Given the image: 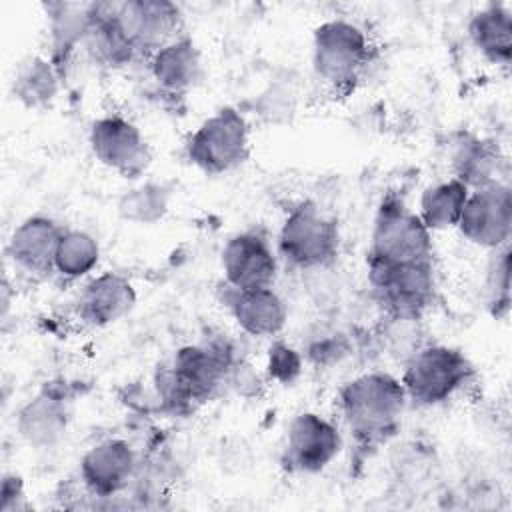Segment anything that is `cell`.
<instances>
[{
    "instance_id": "obj_1",
    "label": "cell",
    "mask_w": 512,
    "mask_h": 512,
    "mask_svg": "<svg viewBox=\"0 0 512 512\" xmlns=\"http://www.w3.org/2000/svg\"><path fill=\"white\" fill-rule=\"evenodd\" d=\"M236 360L234 344L222 334L180 346L154 374V390L162 410L186 414L212 400L228 384Z\"/></svg>"
},
{
    "instance_id": "obj_2",
    "label": "cell",
    "mask_w": 512,
    "mask_h": 512,
    "mask_svg": "<svg viewBox=\"0 0 512 512\" xmlns=\"http://www.w3.org/2000/svg\"><path fill=\"white\" fill-rule=\"evenodd\" d=\"M408 398L398 376L368 370L344 382L338 390V412L354 446L362 452L388 444L402 426Z\"/></svg>"
},
{
    "instance_id": "obj_3",
    "label": "cell",
    "mask_w": 512,
    "mask_h": 512,
    "mask_svg": "<svg viewBox=\"0 0 512 512\" xmlns=\"http://www.w3.org/2000/svg\"><path fill=\"white\" fill-rule=\"evenodd\" d=\"M374 56L370 36L346 18H328L312 32V72L332 92L348 94L362 80Z\"/></svg>"
},
{
    "instance_id": "obj_4",
    "label": "cell",
    "mask_w": 512,
    "mask_h": 512,
    "mask_svg": "<svg viewBox=\"0 0 512 512\" xmlns=\"http://www.w3.org/2000/svg\"><path fill=\"white\" fill-rule=\"evenodd\" d=\"M340 226L312 200L292 206L276 234L280 262L300 272L330 268L340 256Z\"/></svg>"
},
{
    "instance_id": "obj_5",
    "label": "cell",
    "mask_w": 512,
    "mask_h": 512,
    "mask_svg": "<svg viewBox=\"0 0 512 512\" xmlns=\"http://www.w3.org/2000/svg\"><path fill=\"white\" fill-rule=\"evenodd\" d=\"M476 376L470 358L448 344H422L402 362L400 382L408 404L434 408L460 394Z\"/></svg>"
},
{
    "instance_id": "obj_6",
    "label": "cell",
    "mask_w": 512,
    "mask_h": 512,
    "mask_svg": "<svg viewBox=\"0 0 512 512\" xmlns=\"http://www.w3.org/2000/svg\"><path fill=\"white\" fill-rule=\"evenodd\" d=\"M432 232L402 196H382L370 232L366 264H408L432 260Z\"/></svg>"
},
{
    "instance_id": "obj_7",
    "label": "cell",
    "mask_w": 512,
    "mask_h": 512,
    "mask_svg": "<svg viewBox=\"0 0 512 512\" xmlns=\"http://www.w3.org/2000/svg\"><path fill=\"white\" fill-rule=\"evenodd\" d=\"M186 160L208 176L240 168L252 152V128L236 106H222L188 136Z\"/></svg>"
},
{
    "instance_id": "obj_8",
    "label": "cell",
    "mask_w": 512,
    "mask_h": 512,
    "mask_svg": "<svg viewBox=\"0 0 512 512\" xmlns=\"http://www.w3.org/2000/svg\"><path fill=\"white\" fill-rule=\"evenodd\" d=\"M366 276L372 294L386 316L422 320L438 296V280L432 260L366 264Z\"/></svg>"
},
{
    "instance_id": "obj_9",
    "label": "cell",
    "mask_w": 512,
    "mask_h": 512,
    "mask_svg": "<svg viewBox=\"0 0 512 512\" xmlns=\"http://www.w3.org/2000/svg\"><path fill=\"white\" fill-rule=\"evenodd\" d=\"M342 448L340 426L318 412L306 410L296 414L286 428L280 466L296 476L320 474L340 456Z\"/></svg>"
},
{
    "instance_id": "obj_10",
    "label": "cell",
    "mask_w": 512,
    "mask_h": 512,
    "mask_svg": "<svg viewBox=\"0 0 512 512\" xmlns=\"http://www.w3.org/2000/svg\"><path fill=\"white\" fill-rule=\"evenodd\" d=\"M88 144L94 158L108 170L126 180L142 178L154 152L142 130L122 114H104L92 120Z\"/></svg>"
},
{
    "instance_id": "obj_11",
    "label": "cell",
    "mask_w": 512,
    "mask_h": 512,
    "mask_svg": "<svg viewBox=\"0 0 512 512\" xmlns=\"http://www.w3.org/2000/svg\"><path fill=\"white\" fill-rule=\"evenodd\" d=\"M456 230L482 250L494 252L510 246L512 236V188L506 180H496L472 188Z\"/></svg>"
},
{
    "instance_id": "obj_12",
    "label": "cell",
    "mask_w": 512,
    "mask_h": 512,
    "mask_svg": "<svg viewBox=\"0 0 512 512\" xmlns=\"http://www.w3.org/2000/svg\"><path fill=\"white\" fill-rule=\"evenodd\" d=\"M74 390L66 380L44 382L16 414L18 436L36 450L58 446L72 422Z\"/></svg>"
},
{
    "instance_id": "obj_13",
    "label": "cell",
    "mask_w": 512,
    "mask_h": 512,
    "mask_svg": "<svg viewBox=\"0 0 512 512\" xmlns=\"http://www.w3.org/2000/svg\"><path fill=\"white\" fill-rule=\"evenodd\" d=\"M278 266L276 246L260 230L232 234L220 252L224 284L238 290L274 286Z\"/></svg>"
},
{
    "instance_id": "obj_14",
    "label": "cell",
    "mask_w": 512,
    "mask_h": 512,
    "mask_svg": "<svg viewBox=\"0 0 512 512\" xmlns=\"http://www.w3.org/2000/svg\"><path fill=\"white\" fill-rule=\"evenodd\" d=\"M116 20L130 38L140 60H148L158 48L182 34V10L168 0L116 2Z\"/></svg>"
},
{
    "instance_id": "obj_15",
    "label": "cell",
    "mask_w": 512,
    "mask_h": 512,
    "mask_svg": "<svg viewBox=\"0 0 512 512\" xmlns=\"http://www.w3.org/2000/svg\"><path fill=\"white\" fill-rule=\"evenodd\" d=\"M62 232L64 226L48 214L26 216L8 236L6 260L24 278H50L54 276V254Z\"/></svg>"
},
{
    "instance_id": "obj_16",
    "label": "cell",
    "mask_w": 512,
    "mask_h": 512,
    "mask_svg": "<svg viewBox=\"0 0 512 512\" xmlns=\"http://www.w3.org/2000/svg\"><path fill=\"white\" fill-rule=\"evenodd\" d=\"M138 470V454L124 438L92 444L78 462V476L90 496L112 498L124 492Z\"/></svg>"
},
{
    "instance_id": "obj_17",
    "label": "cell",
    "mask_w": 512,
    "mask_h": 512,
    "mask_svg": "<svg viewBox=\"0 0 512 512\" xmlns=\"http://www.w3.org/2000/svg\"><path fill=\"white\" fill-rule=\"evenodd\" d=\"M220 302L234 324L252 338H276L286 328L288 306L274 286L238 290L224 284Z\"/></svg>"
},
{
    "instance_id": "obj_18",
    "label": "cell",
    "mask_w": 512,
    "mask_h": 512,
    "mask_svg": "<svg viewBox=\"0 0 512 512\" xmlns=\"http://www.w3.org/2000/svg\"><path fill=\"white\" fill-rule=\"evenodd\" d=\"M138 302V292L124 274L100 272L90 276L76 298V314L90 328H106L128 316Z\"/></svg>"
},
{
    "instance_id": "obj_19",
    "label": "cell",
    "mask_w": 512,
    "mask_h": 512,
    "mask_svg": "<svg viewBox=\"0 0 512 512\" xmlns=\"http://www.w3.org/2000/svg\"><path fill=\"white\" fill-rule=\"evenodd\" d=\"M146 64L154 84L172 96L188 94L204 78L202 50L196 40L184 32L158 48Z\"/></svg>"
},
{
    "instance_id": "obj_20",
    "label": "cell",
    "mask_w": 512,
    "mask_h": 512,
    "mask_svg": "<svg viewBox=\"0 0 512 512\" xmlns=\"http://www.w3.org/2000/svg\"><path fill=\"white\" fill-rule=\"evenodd\" d=\"M48 22V58L66 80L76 52L82 48L90 20L92 2H44L42 4Z\"/></svg>"
},
{
    "instance_id": "obj_21",
    "label": "cell",
    "mask_w": 512,
    "mask_h": 512,
    "mask_svg": "<svg viewBox=\"0 0 512 512\" xmlns=\"http://www.w3.org/2000/svg\"><path fill=\"white\" fill-rule=\"evenodd\" d=\"M82 50L96 66L108 70H120L134 60H140L136 48L116 20V2H92V20Z\"/></svg>"
},
{
    "instance_id": "obj_22",
    "label": "cell",
    "mask_w": 512,
    "mask_h": 512,
    "mask_svg": "<svg viewBox=\"0 0 512 512\" xmlns=\"http://www.w3.org/2000/svg\"><path fill=\"white\" fill-rule=\"evenodd\" d=\"M474 50L494 66H508L512 60V10L508 4L490 2L474 10L466 24Z\"/></svg>"
},
{
    "instance_id": "obj_23",
    "label": "cell",
    "mask_w": 512,
    "mask_h": 512,
    "mask_svg": "<svg viewBox=\"0 0 512 512\" xmlns=\"http://www.w3.org/2000/svg\"><path fill=\"white\" fill-rule=\"evenodd\" d=\"M502 154L492 140L476 134H460L450 150L452 176L464 182L470 190L502 180Z\"/></svg>"
},
{
    "instance_id": "obj_24",
    "label": "cell",
    "mask_w": 512,
    "mask_h": 512,
    "mask_svg": "<svg viewBox=\"0 0 512 512\" xmlns=\"http://www.w3.org/2000/svg\"><path fill=\"white\" fill-rule=\"evenodd\" d=\"M62 82L50 58L34 54L18 64L12 80V96L28 110H44L58 98Z\"/></svg>"
},
{
    "instance_id": "obj_25",
    "label": "cell",
    "mask_w": 512,
    "mask_h": 512,
    "mask_svg": "<svg viewBox=\"0 0 512 512\" xmlns=\"http://www.w3.org/2000/svg\"><path fill=\"white\" fill-rule=\"evenodd\" d=\"M468 194H470V188L458 178L450 176L422 190L418 198L416 214L432 234L454 230L458 226Z\"/></svg>"
},
{
    "instance_id": "obj_26",
    "label": "cell",
    "mask_w": 512,
    "mask_h": 512,
    "mask_svg": "<svg viewBox=\"0 0 512 512\" xmlns=\"http://www.w3.org/2000/svg\"><path fill=\"white\" fill-rule=\"evenodd\" d=\"M172 194L174 188L164 180H142L120 194L118 218L136 226L158 224L170 212Z\"/></svg>"
},
{
    "instance_id": "obj_27",
    "label": "cell",
    "mask_w": 512,
    "mask_h": 512,
    "mask_svg": "<svg viewBox=\"0 0 512 512\" xmlns=\"http://www.w3.org/2000/svg\"><path fill=\"white\" fill-rule=\"evenodd\" d=\"M100 254V244L90 232L64 228L54 254V276L66 282L90 278L100 264Z\"/></svg>"
},
{
    "instance_id": "obj_28",
    "label": "cell",
    "mask_w": 512,
    "mask_h": 512,
    "mask_svg": "<svg viewBox=\"0 0 512 512\" xmlns=\"http://www.w3.org/2000/svg\"><path fill=\"white\" fill-rule=\"evenodd\" d=\"M484 300L494 318H504L510 312V246L490 254L484 274Z\"/></svg>"
},
{
    "instance_id": "obj_29",
    "label": "cell",
    "mask_w": 512,
    "mask_h": 512,
    "mask_svg": "<svg viewBox=\"0 0 512 512\" xmlns=\"http://www.w3.org/2000/svg\"><path fill=\"white\" fill-rule=\"evenodd\" d=\"M304 366H306V360L300 348L284 340L272 338V344L268 346V352H266V364H264V370L270 382L292 386L304 374Z\"/></svg>"
},
{
    "instance_id": "obj_30",
    "label": "cell",
    "mask_w": 512,
    "mask_h": 512,
    "mask_svg": "<svg viewBox=\"0 0 512 512\" xmlns=\"http://www.w3.org/2000/svg\"><path fill=\"white\" fill-rule=\"evenodd\" d=\"M304 360L318 366V368H328L338 364L350 354V344L346 336L336 334V332H324L318 334L316 338L308 340V344L302 348Z\"/></svg>"
},
{
    "instance_id": "obj_31",
    "label": "cell",
    "mask_w": 512,
    "mask_h": 512,
    "mask_svg": "<svg viewBox=\"0 0 512 512\" xmlns=\"http://www.w3.org/2000/svg\"><path fill=\"white\" fill-rule=\"evenodd\" d=\"M28 510V498L24 478L16 472H6L0 486V512H22Z\"/></svg>"
}]
</instances>
